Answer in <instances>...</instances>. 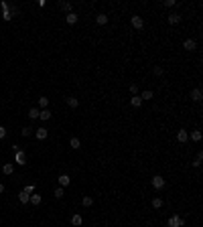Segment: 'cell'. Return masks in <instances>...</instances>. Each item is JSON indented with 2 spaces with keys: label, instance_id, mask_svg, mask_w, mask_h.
Returning a JSON list of instances; mask_svg holds the SVG:
<instances>
[{
  "label": "cell",
  "instance_id": "19",
  "mask_svg": "<svg viewBox=\"0 0 203 227\" xmlns=\"http://www.w3.org/2000/svg\"><path fill=\"white\" fill-rule=\"evenodd\" d=\"M183 47L187 49V51H193V49L197 47V45H195V41H193V39H187V41L183 43Z\"/></svg>",
  "mask_w": 203,
  "mask_h": 227
},
{
  "label": "cell",
  "instance_id": "1",
  "mask_svg": "<svg viewBox=\"0 0 203 227\" xmlns=\"http://www.w3.org/2000/svg\"><path fill=\"white\" fill-rule=\"evenodd\" d=\"M183 225H185V219H181L179 215H173L167 221V227H183Z\"/></svg>",
  "mask_w": 203,
  "mask_h": 227
},
{
  "label": "cell",
  "instance_id": "11",
  "mask_svg": "<svg viewBox=\"0 0 203 227\" xmlns=\"http://www.w3.org/2000/svg\"><path fill=\"white\" fill-rule=\"evenodd\" d=\"M167 20H169V24H179L181 22V16L177 14V12H173V14H169V18H167Z\"/></svg>",
  "mask_w": 203,
  "mask_h": 227
},
{
  "label": "cell",
  "instance_id": "32",
  "mask_svg": "<svg viewBox=\"0 0 203 227\" xmlns=\"http://www.w3.org/2000/svg\"><path fill=\"white\" fill-rule=\"evenodd\" d=\"M164 6H167V8H173V6H177V0H167Z\"/></svg>",
  "mask_w": 203,
  "mask_h": 227
},
{
  "label": "cell",
  "instance_id": "6",
  "mask_svg": "<svg viewBox=\"0 0 203 227\" xmlns=\"http://www.w3.org/2000/svg\"><path fill=\"white\" fill-rule=\"evenodd\" d=\"M59 187H67L69 183H71V176H69V174H59Z\"/></svg>",
  "mask_w": 203,
  "mask_h": 227
},
{
  "label": "cell",
  "instance_id": "20",
  "mask_svg": "<svg viewBox=\"0 0 203 227\" xmlns=\"http://www.w3.org/2000/svg\"><path fill=\"white\" fill-rule=\"evenodd\" d=\"M39 107H31V110H29V118H31V120H37V118H39Z\"/></svg>",
  "mask_w": 203,
  "mask_h": 227
},
{
  "label": "cell",
  "instance_id": "34",
  "mask_svg": "<svg viewBox=\"0 0 203 227\" xmlns=\"http://www.w3.org/2000/svg\"><path fill=\"white\" fill-rule=\"evenodd\" d=\"M155 75H156V77H160V75H163V67L156 65V67H155Z\"/></svg>",
  "mask_w": 203,
  "mask_h": 227
},
{
  "label": "cell",
  "instance_id": "21",
  "mask_svg": "<svg viewBox=\"0 0 203 227\" xmlns=\"http://www.w3.org/2000/svg\"><path fill=\"white\" fill-rule=\"evenodd\" d=\"M29 197H31V195H27L24 191H20V193H19V201H20L23 205H27V203H29Z\"/></svg>",
  "mask_w": 203,
  "mask_h": 227
},
{
  "label": "cell",
  "instance_id": "36",
  "mask_svg": "<svg viewBox=\"0 0 203 227\" xmlns=\"http://www.w3.org/2000/svg\"><path fill=\"white\" fill-rule=\"evenodd\" d=\"M0 8H2V10H4V12H6V10H8L10 6H8V2H0Z\"/></svg>",
  "mask_w": 203,
  "mask_h": 227
},
{
  "label": "cell",
  "instance_id": "5",
  "mask_svg": "<svg viewBox=\"0 0 203 227\" xmlns=\"http://www.w3.org/2000/svg\"><path fill=\"white\" fill-rule=\"evenodd\" d=\"M35 136H37V140H45V138L49 136V130H47V128H37Z\"/></svg>",
  "mask_w": 203,
  "mask_h": 227
},
{
  "label": "cell",
  "instance_id": "4",
  "mask_svg": "<svg viewBox=\"0 0 203 227\" xmlns=\"http://www.w3.org/2000/svg\"><path fill=\"white\" fill-rule=\"evenodd\" d=\"M187 140H189V132H187V130H179V132H177V142L185 144Z\"/></svg>",
  "mask_w": 203,
  "mask_h": 227
},
{
  "label": "cell",
  "instance_id": "16",
  "mask_svg": "<svg viewBox=\"0 0 203 227\" xmlns=\"http://www.w3.org/2000/svg\"><path fill=\"white\" fill-rule=\"evenodd\" d=\"M152 97H155V93L150 91V89H146V91H142L140 99H142V102H148V99H152Z\"/></svg>",
  "mask_w": 203,
  "mask_h": 227
},
{
  "label": "cell",
  "instance_id": "35",
  "mask_svg": "<svg viewBox=\"0 0 203 227\" xmlns=\"http://www.w3.org/2000/svg\"><path fill=\"white\" fill-rule=\"evenodd\" d=\"M2 138H6V128L4 126H0V140H2Z\"/></svg>",
  "mask_w": 203,
  "mask_h": 227
},
{
  "label": "cell",
  "instance_id": "13",
  "mask_svg": "<svg viewBox=\"0 0 203 227\" xmlns=\"http://www.w3.org/2000/svg\"><path fill=\"white\" fill-rule=\"evenodd\" d=\"M29 201H31V203H33V205H41V201H43V197H41V195H37V193H33V195H31V197H29Z\"/></svg>",
  "mask_w": 203,
  "mask_h": 227
},
{
  "label": "cell",
  "instance_id": "12",
  "mask_svg": "<svg viewBox=\"0 0 203 227\" xmlns=\"http://www.w3.org/2000/svg\"><path fill=\"white\" fill-rule=\"evenodd\" d=\"M2 172H4V174H12V172H14V164H12V162H6V164L2 166Z\"/></svg>",
  "mask_w": 203,
  "mask_h": 227
},
{
  "label": "cell",
  "instance_id": "33",
  "mask_svg": "<svg viewBox=\"0 0 203 227\" xmlns=\"http://www.w3.org/2000/svg\"><path fill=\"white\" fill-rule=\"evenodd\" d=\"M2 18H4V20H10V18H12V12H10V10H6L4 14H2Z\"/></svg>",
  "mask_w": 203,
  "mask_h": 227
},
{
  "label": "cell",
  "instance_id": "22",
  "mask_svg": "<svg viewBox=\"0 0 203 227\" xmlns=\"http://www.w3.org/2000/svg\"><path fill=\"white\" fill-rule=\"evenodd\" d=\"M69 146H71V148H73V150H77V148H79V146H81V142H79V138H75V136H73L71 140H69Z\"/></svg>",
  "mask_w": 203,
  "mask_h": 227
},
{
  "label": "cell",
  "instance_id": "26",
  "mask_svg": "<svg viewBox=\"0 0 203 227\" xmlns=\"http://www.w3.org/2000/svg\"><path fill=\"white\" fill-rule=\"evenodd\" d=\"M59 8H61V10H65L67 14L71 12V4H69V2H59Z\"/></svg>",
  "mask_w": 203,
  "mask_h": 227
},
{
  "label": "cell",
  "instance_id": "31",
  "mask_svg": "<svg viewBox=\"0 0 203 227\" xmlns=\"http://www.w3.org/2000/svg\"><path fill=\"white\" fill-rule=\"evenodd\" d=\"M31 130H33V128H23V130H20V136H24V138L31 136Z\"/></svg>",
  "mask_w": 203,
  "mask_h": 227
},
{
  "label": "cell",
  "instance_id": "17",
  "mask_svg": "<svg viewBox=\"0 0 203 227\" xmlns=\"http://www.w3.org/2000/svg\"><path fill=\"white\" fill-rule=\"evenodd\" d=\"M81 205H83V207H92V205H93V197H89V195H85V197L81 199Z\"/></svg>",
  "mask_w": 203,
  "mask_h": 227
},
{
  "label": "cell",
  "instance_id": "14",
  "mask_svg": "<svg viewBox=\"0 0 203 227\" xmlns=\"http://www.w3.org/2000/svg\"><path fill=\"white\" fill-rule=\"evenodd\" d=\"M130 106H132V107H140V106H142V99H140V95H132V99H130Z\"/></svg>",
  "mask_w": 203,
  "mask_h": 227
},
{
  "label": "cell",
  "instance_id": "30",
  "mask_svg": "<svg viewBox=\"0 0 203 227\" xmlns=\"http://www.w3.org/2000/svg\"><path fill=\"white\" fill-rule=\"evenodd\" d=\"M130 93H132V95H138V85H136V83L130 85Z\"/></svg>",
  "mask_w": 203,
  "mask_h": 227
},
{
  "label": "cell",
  "instance_id": "3",
  "mask_svg": "<svg viewBox=\"0 0 203 227\" xmlns=\"http://www.w3.org/2000/svg\"><path fill=\"white\" fill-rule=\"evenodd\" d=\"M132 26H134V29H142V26H144V18H142V16H138V14H134L132 16Z\"/></svg>",
  "mask_w": 203,
  "mask_h": 227
},
{
  "label": "cell",
  "instance_id": "2",
  "mask_svg": "<svg viewBox=\"0 0 203 227\" xmlns=\"http://www.w3.org/2000/svg\"><path fill=\"white\" fill-rule=\"evenodd\" d=\"M164 184H167V180H164L163 176H159V174H156V176H152V187H155L156 191H160V188H164Z\"/></svg>",
  "mask_w": 203,
  "mask_h": 227
},
{
  "label": "cell",
  "instance_id": "23",
  "mask_svg": "<svg viewBox=\"0 0 203 227\" xmlns=\"http://www.w3.org/2000/svg\"><path fill=\"white\" fill-rule=\"evenodd\" d=\"M191 140H193V142H201V132H199V130H191Z\"/></svg>",
  "mask_w": 203,
  "mask_h": 227
},
{
  "label": "cell",
  "instance_id": "9",
  "mask_svg": "<svg viewBox=\"0 0 203 227\" xmlns=\"http://www.w3.org/2000/svg\"><path fill=\"white\" fill-rule=\"evenodd\" d=\"M16 164H24V160H27V154H24V150H19L16 152Z\"/></svg>",
  "mask_w": 203,
  "mask_h": 227
},
{
  "label": "cell",
  "instance_id": "25",
  "mask_svg": "<svg viewBox=\"0 0 203 227\" xmlns=\"http://www.w3.org/2000/svg\"><path fill=\"white\" fill-rule=\"evenodd\" d=\"M67 106L69 107H77L79 106V99H77V97H67Z\"/></svg>",
  "mask_w": 203,
  "mask_h": 227
},
{
  "label": "cell",
  "instance_id": "24",
  "mask_svg": "<svg viewBox=\"0 0 203 227\" xmlns=\"http://www.w3.org/2000/svg\"><path fill=\"white\" fill-rule=\"evenodd\" d=\"M63 195H65V191H63V187H57V188H55V191H53V197H55V199H63Z\"/></svg>",
  "mask_w": 203,
  "mask_h": 227
},
{
  "label": "cell",
  "instance_id": "37",
  "mask_svg": "<svg viewBox=\"0 0 203 227\" xmlns=\"http://www.w3.org/2000/svg\"><path fill=\"white\" fill-rule=\"evenodd\" d=\"M2 193H4V184L0 183V195H2Z\"/></svg>",
  "mask_w": 203,
  "mask_h": 227
},
{
  "label": "cell",
  "instance_id": "18",
  "mask_svg": "<svg viewBox=\"0 0 203 227\" xmlns=\"http://www.w3.org/2000/svg\"><path fill=\"white\" fill-rule=\"evenodd\" d=\"M65 20H67V24H75L77 22V14H75V12H69V14L65 16Z\"/></svg>",
  "mask_w": 203,
  "mask_h": 227
},
{
  "label": "cell",
  "instance_id": "28",
  "mask_svg": "<svg viewBox=\"0 0 203 227\" xmlns=\"http://www.w3.org/2000/svg\"><path fill=\"white\" fill-rule=\"evenodd\" d=\"M152 207H155V209H160V207H163V199H159V197L152 199Z\"/></svg>",
  "mask_w": 203,
  "mask_h": 227
},
{
  "label": "cell",
  "instance_id": "10",
  "mask_svg": "<svg viewBox=\"0 0 203 227\" xmlns=\"http://www.w3.org/2000/svg\"><path fill=\"white\" fill-rule=\"evenodd\" d=\"M51 116H53V114H51L49 110H41V111H39V120H43V122L51 120Z\"/></svg>",
  "mask_w": 203,
  "mask_h": 227
},
{
  "label": "cell",
  "instance_id": "27",
  "mask_svg": "<svg viewBox=\"0 0 203 227\" xmlns=\"http://www.w3.org/2000/svg\"><path fill=\"white\" fill-rule=\"evenodd\" d=\"M47 106H49V97H39V107L47 110Z\"/></svg>",
  "mask_w": 203,
  "mask_h": 227
},
{
  "label": "cell",
  "instance_id": "7",
  "mask_svg": "<svg viewBox=\"0 0 203 227\" xmlns=\"http://www.w3.org/2000/svg\"><path fill=\"white\" fill-rule=\"evenodd\" d=\"M201 97H203V93H201V89H199V87L191 89V99H193V102H201Z\"/></svg>",
  "mask_w": 203,
  "mask_h": 227
},
{
  "label": "cell",
  "instance_id": "15",
  "mask_svg": "<svg viewBox=\"0 0 203 227\" xmlns=\"http://www.w3.org/2000/svg\"><path fill=\"white\" fill-rule=\"evenodd\" d=\"M96 22H97V24H108V14H104V12H100V14L96 16Z\"/></svg>",
  "mask_w": 203,
  "mask_h": 227
},
{
  "label": "cell",
  "instance_id": "29",
  "mask_svg": "<svg viewBox=\"0 0 203 227\" xmlns=\"http://www.w3.org/2000/svg\"><path fill=\"white\" fill-rule=\"evenodd\" d=\"M23 191H24L27 195H33V193H35V184H27V187H24Z\"/></svg>",
  "mask_w": 203,
  "mask_h": 227
},
{
  "label": "cell",
  "instance_id": "8",
  "mask_svg": "<svg viewBox=\"0 0 203 227\" xmlns=\"http://www.w3.org/2000/svg\"><path fill=\"white\" fill-rule=\"evenodd\" d=\"M71 225H75V227H81L83 225V217L79 215V213H75V215L71 217Z\"/></svg>",
  "mask_w": 203,
  "mask_h": 227
}]
</instances>
